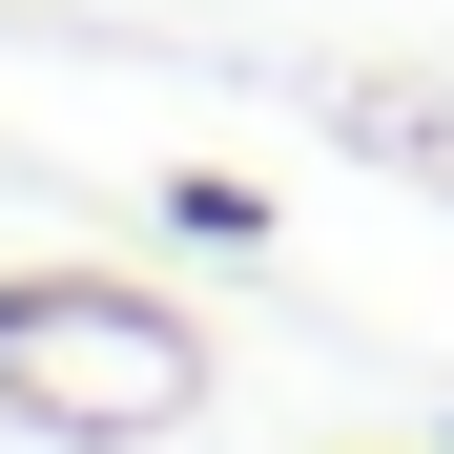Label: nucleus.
<instances>
[{
    "label": "nucleus",
    "instance_id": "nucleus-1",
    "mask_svg": "<svg viewBox=\"0 0 454 454\" xmlns=\"http://www.w3.org/2000/svg\"><path fill=\"white\" fill-rule=\"evenodd\" d=\"M0 393L21 413H104V434H166L186 413V331L145 289H0Z\"/></svg>",
    "mask_w": 454,
    "mask_h": 454
}]
</instances>
